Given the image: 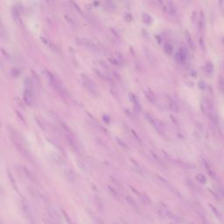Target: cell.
Masks as SVG:
<instances>
[{"label":"cell","mask_w":224,"mask_h":224,"mask_svg":"<svg viewBox=\"0 0 224 224\" xmlns=\"http://www.w3.org/2000/svg\"><path fill=\"white\" fill-rule=\"evenodd\" d=\"M81 43H82V45H84V47H86V48H89V49L93 50V51H98V48L93 43V42H91L90 40H87V39H81Z\"/></svg>","instance_id":"6da1fadb"},{"label":"cell","mask_w":224,"mask_h":224,"mask_svg":"<svg viewBox=\"0 0 224 224\" xmlns=\"http://www.w3.org/2000/svg\"><path fill=\"white\" fill-rule=\"evenodd\" d=\"M126 200H127V202L131 206V207H135V208H138V203L136 202V200L133 199L132 197H130V195H128L127 197H126Z\"/></svg>","instance_id":"7a4b0ae2"},{"label":"cell","mask_w":224,"mask_h":224,"mask_svg":"<svg viewBox=\"0 0 224 224\" xmlns=\"http://www.w3.org/2000/svg\"><path fill=\"white\" fill-rule=\"evenodd\" d=\"M196 179L201 184H206V182H207V178L202 174H199L196 175Z\"/></svg>","instance_id":"3957f363"}]
</instances>
